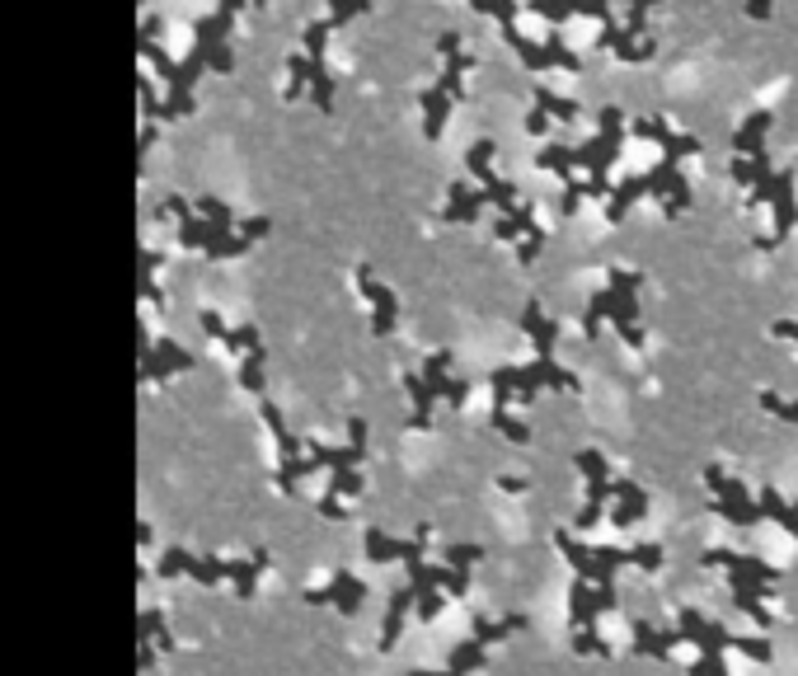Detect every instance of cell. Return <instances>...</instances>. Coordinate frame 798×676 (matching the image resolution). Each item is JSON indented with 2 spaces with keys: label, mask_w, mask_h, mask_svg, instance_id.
<instances>
[{
  "label": "cell",
  "mask_w": 798,
  "mask_h": 676,
  "mask_svg": "<svg viewBox=\"0 0 798 676\" xmlns=\"http://www.w3.org/2000/svg\"><path fill=\"white\" fill-rule=\"evenodd\" d=\"M634 137L658 141L662 160L653 169H644V174L625 179L620 188H611V202H606V221H611V226H620V221H625V212H630V202L644 198V193H648V198H662V212H667V216H681L686 207H691V188H686V179L676 174V165H681V155L700 151V141H695L691 132H676V127H667L658 113L634 118Z\"/></svg>",
  "instance_id": "obj_1"
},
{
  "label": "cell",
  "mask_w": 798,
  "mask_h": 676,
  "mask_svg": "<svg viewBox=\"0 0 798 676\" xmlns=\"http://www.w3.org/2000/svg\"><path fill=\"white\" fill-rule=\"evenodd\" d=\"M766 127H770V113H752L747 123L737 127V137H733V151H737L733 179L742 188H752L756 202H770V212H775V231L761 240V249H775L784 235L794 231L798 202H794V169H789V174H770Z\"/></svg>",
  "instance_id": "obj_2"
},
{
  "label": "cell",
  "mask_w": 798,
  "mask_h": 676,
  "mask_svg": "<svg viewBox=\"0 0 798 676\" xmlns=\"http://www.w3.org/2000/svg\"><path fill=\"white\" fill-rule=\"evenodd\" d=\"M620 141H625V118H620V108H601V132L587 141V146H578V151H568V146H545V151H540V169H559V174H568L564 212H578V202L583 198H611L606 169L615 165Z\"/></svg>",
  "instance_id": "obj_3"
},
{
  "label": "cell",
  "mask_w": 798,
  "mask_h": 676,
  "mask_svg": "<svg viewBox=\"0 0 798 676\" xmlns=\"http://www.w3.org/2000/svg\"><path fill=\"white\" fill-rule=\"evenodd\" d=\"M554 545L559 554L568 559V569L587 578V583H615V569L620 564H634V569L644 573H658L662 569V545L644 540V545H583V540H573L568 531H554Z\"/></svg>",
  "instance_id": "obj_4"
},
{
  "label": "cell",
  "mask_w": 798,
  "mask_h": 676,
  "mask_svg": "<svg viewBox=\"0 0 798 676\" xmlns=\"http://www.w3.org/2000/svg\"><path fill=\"white\" fill-rule=\"evenodd\" d=\"M639 287H644V273H630V268H611L606 273V287L592 296L587 306V320H583V334L597 338L601 334V320H611L620 329V338L630 348H644V329H639Z\"/></svg>",
  "instance_id": "obj_5"
},
{
  "label": "cell",
  "mask_w": 798,
  "mask_h": 676,
  "mask_svg": "<svg viewBox=\"0 0 798 676\" xmlns=\"http://www.w3.org/2000/svg\"><path fill=\"white\" fill-rule=\"evenodd\" d=\"M465 71H470V57H465V47H461V33H442V80L418 94V104H423V137L428 141L442 137L451 104L465 94Z\"/></svg>",
  "instance_id": "obj_6"
},
{
  "label": "cell",
  "mask_w": 798,
  "mask_h": 676,
  "mask_svg": "<svg viewBox=\"0 0 798 676\" xmlns=\"http://www.w3.org/2000/svg\"><path fill=\"white\" fill-rule=\"evenodd\" d=\"M676 630H681V639H686V644L700 648V653H728V648H737V653H747L752 662H770V644H766V639H742V634L723 630L719 620L700 615L695 606H681V611H676Z\"/></svg>",
  "instance_id": "obj_7"
},
{
  "label": "cell",
  "mask_w": 798,
  "mask_h": 676,
  "mask_svg": "<svg viewBox=\"0 0 798 676\" xmlns=\"http://www.w3.org/2000/svg\"><path fill=\"white\" fill-rule=\"evenodd\" d=\"M573 465L587 475V507L578 512V531H592V526L606 517V503L615 498V484H611V475H606V456H601V451H578Z\"/></svg>",
  "instance_id": "obj_8"
},
{
  "label": "cell",
  "mask_w": 798,
  "mask_h": 676,
  "mask_svg": "<svg viewBox=\"0 0 798 676\" xmlns=\"http://www.w3.org/2000/svg\"><path fill=\"white\" fill-rule=\"evenodd\" d=\"M700 564H705V569H723L728 578H747V583H780V569H775V564L756 559V554L723 550V545H709V550L700 554Z\"/></svg>",
  "instance_id": "obj_9"
},
{
  "label": "cell",
  "mask_w": 798,
  "mask_h": 676,
  "mask_svg": "<svg viewBox=\"0 0 798 676\" xmlns=\"http://www.w3.org/2000/svg\"><path fill=\"white\" fill-rule=\"evenodd\" d=\"M306 601L310 606H338L343 615H357L362 611V601H367V583H362L357 573L338 569V573H329V583L324 587H306Z\"/></svg>",
  "instance_id": "obj_10"
},
{
  "label": "cell",
  "mask_w": 798,
  "mask_h": 676,
  "mask_svg": "<svg viewBox=\"0 0 798 676\" xmlns=\"http://www.w3.org/2000/svg\"><path fill=\"white\" fill-rule=\"evenodd\" d=\"M362 545H367L371 564H418L428 554V526H418L414 540H395V536H385L381 526H371Z\"/></svg>",
  "instance_id": "obj_11"
},
{
  "label": "cell",
  "mask_w": 798,
  "mask_h": 676,
  "mask_svg": "<svg viewBox=\"0 0 798 676\" xmlns=\"http://www.w3.org/2000/svg\"><path fill=\"white\" fill-rule=\"evenodd\" d=\"M357 287L367 292L371 310H376V315H371V334H376V338H390V334H395V320H399V301H395V292H390L385 282H376V273H371L367 263L357 268Z\"/></svg>",
  "instance_id": "obj_12"
},
{
  "label": "cell",
  "mask_w": 798,
  "mask_h": 676,
  "mask_svg": "<svg viewBox=\"0 0 798 676\" xmlns=\"http://www.w3.org/2000/svg\"><path fill=\"white\" fill-rule=\"evenodd\" d=\"M630 630H634V644L630 648L639 653V658H662V662H667L676 648L686 644V639H681V630H658V625H648V620H634Z\"/></svg>",
  "instance_id": "obj_13"
},
{
  "label": "cell",
  "mask_w": 798,
  "mask_h": 676,
  "mask_svg": "<svg viewBox=\"0 0 798 676\" xmlns=\"http://www.w3.org/2000/svg\"><path fill=\"white\" fill-rule=\"evenodd\" d=\"M418 601V587L404 583L390 592V601H385V620H381V653H395L399 644V630H404V615H409V606Z\"/></svg>",
  "instance_id": "obj_14"
},
{
  "label": "cell",
  "mask_w": 798,
  "mask_h": 676,
  "mask_svg": "<svg viewBox=\"0 0 798 676\" xmlns=\"http://www.w3.org/2000/svg\"><path fill=\"white\" fill-rule=\"evenodd\" d=\"M526 630H531V615H503V620H493V615H484V611L470 615V634H475L484 648L503 644L507 634H526Z\"/></svg>",
  "instance_id": "obj_15"
},
{
  "label": "cell",
  "mask_w": 798,
  "mask_h": 676,
  "mask_svg": "<svg viewBox=\"0 0 798 676\" xmlns=\"http://www.w3.org/2000/svg\"><path fill=\"white\" fill-rule=\"evenodd\" d=\"M615 498H620V507L611 512V526L615 531H634V522L648 517V493L639 484H630V479H615Z\"/></svg>",
  "instance_id": "obj_16"
},
{
  "label": "cell",
  "mask_w": 798,
  "mask_h": 676,
  "mask_svg": "<svg viewBox=\"0 0 798 676\" xmlns=\"http://www.w3.org/2000/svg\"><path fill=\"white\" fill-rule=\"evenodd\" d=\"M756 503H761V522H775L780 531H789L798 540V503H784L780 489H761Z\"/></svg>",
  "instance_id": "obj_17"
},
{
  "label": "cell",
  "mask_w": 798,
  "mask_h": 676,
  "mask_svg": "<svg viewBox=\"0 0 798 676\" xmlns=\"http://www.w3.org/2000/svg\"><path fill=\"white\" fill-rule=\"evenodd\" d=\"M446 667H451V672H461V676L489 672V648H484L475 634H470V639H461V644H451V653H446Z\"/></svg>",
  "instance_id": "obj_18"
},
{
  "label": "cell",
  "mask_w": 798,
  "mask_h": 676,
  "mask_svg": "<svg viewBox=\"0 0 798 676\" xmlns=\"http://www.w3.org/2000/svg\"><path fill=\"white\" fill-rule=\"evenodd\" d=\"M573 653H583V658H611V644L597 634V625H583V630L573 634Z\"/></svg>",
  "instance_id": "obj_19"
},
{
  "label": "cell",
  "mask_w": 798,
  "mask_h": 676,
  "mask_svg": "<svg viewBox=\"0 0 798 676\" xmlns=\"http://www.w3.org/2000/svg\"><path fill=\"white\" fill-rule=\"evenodd\" d=\"M446 592L442 587H428V592H418V601H414V611H418V625H432V620H437V615L446 611Z\"/></svg>",
  "instance_id": "obj_20"
},
{
  "label": "cell",
  "mask_w": 798,
  "mask_h": 676,
  "mask_svg": "<svg viewBox=\"0 0 798 676\" xmlns=\"http://www.w3.org/2000/svg\"><path fill=\"white\" fill-rule=\"evenodd\" d=\"M479 559H484V545H446L442 550V564L451 569H475Z\"/></svg>",
  "instance_id": "obj_21"
},
{
  "label": "cell",
  "mask_w": 798,
  "mask_h": 676,
  "mask_svg": "<svg viewBox=\"0 0 798 676\" xmlns=\"http://www.w3.org/2000/svg\"><path fill=\"white\" fill-rule=\"evenodd\" d=\"M761 404H766L775 418H789V423H798V400H780V395H770V390H766V395H761Z\"/></svg>",
  "instance_id": "obj_22"
},
{
  "label": "cell",
  "mask_w": 798,
  "mask_h": 676,
  "mask_svg": "<svg viewBox=\"0 0 798 676\" xmlns=\"http://www.w3.org/2000/svg\"><path fill=\"white\" fill-rule=\"evenodd\" d=\"M498 489H503V493H526L531 484H526V479H517V475H503V479H498Z\"/></svg>",
  "instance_id": "obj_23"
},
{
  "label": "cell",
  "mask_w": 798,
  "mask_h": 676,
  "mask_svg": "<svg viewBox=\"0 0 798 676\" xmlns=\"http://www.w3.org/2000/svg\"><path fill=\"white\" fill-rule=\"evenodd\" d=\"M409 676H461V672H451V667H442V672H409Z\"/></svg>",
  "instance_id": "obj_24"
}]
</instances>
